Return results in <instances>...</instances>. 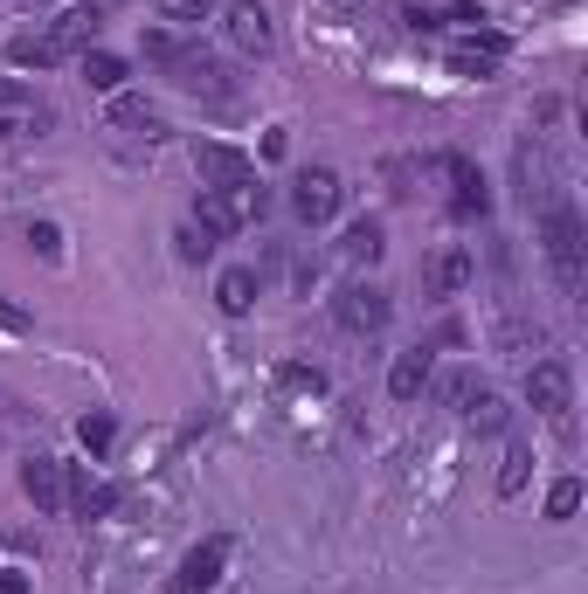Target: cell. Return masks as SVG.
<instances>
[{
	"mask_svg": "<svg viewBox=\"0 0 588 594\" xmlns=\"http://www.w3.org/2000/svg\"><path fill=\"white\" fill-rule=\"evenodd\" d=\"M541 242H547V263H554V277H560V291L568 298H581V283H588V263H581V215L575 208H547V222H541Z\"/></svg>",
	"mask_w": 588,
	"mask_h": 594,
	"instance_id": "6da1fadb",
	"label": "cell"
},
{
	"mask_svg": "<svg viewBox=\"0 0 588 594\" xmlns=\"http://www.w3.org/2000/svg\"><path fill=\"white\" fill-rule=\"evenodd\" d=\"M264 215V187L249 180V187H201V201H194V222L209 228V236L222 242V236H236V228H249Z\"/></svg>",
	"mask_w": 588,
	"mask_h": 594,
	"instance_id": "7a4b0ae2",
	"label": "cell"
},
{
	"mask_svg": "<svg viewBox=\"0 0 588 594\" xmlns=\"http://www.w3.org/2000/svg\"><path fill=\"white\" fill-rule=\"evenodd\" d=\"M167 69H173V84H181L188 97H209V105H228V97H236V76H228V63L209 56V48H194V42H181V56H173Z\"/></svg>",
	"mask_w": 588,
	"mask_h": 594,
	"instance_id": "3957f363",
	"label": "cell"
},
{
	"mask_svg": "<svg viewBox=\"0 0 588 594\" xmlns=\"http://www.w3.org/2000/svg\"><path fill=\"white\" fill-rule=\"evenodd\" d=\"M49 125H56V111H49L29 84L0 76V139H42Z\"/></svg>",
	"mask_w": 588,
	"mask_h": 594,
	"instance_id": "277c9868",
	"label": "cell"
},
{
	"mask_svg": "<svg viewBox=\"0 0 588 594\" xmlns=\"http://www.w3.org/2000/svg\"><path fill=\"white\" fill-rule=\"evenodd\" d=\"M222 42L228 48H243V56H270L277 48V29H270V14L257 8V0H222Z\"/></svg>",
	"mask_w": 588,
	"mask_h": 594,
	"instance_id": "5b68a950",
	"label": "cell"
},
{
	"mask_svg": "<svg viewBox=\"0 0 588 594\" xmlns=\"http://www.w3.org/2000/svg\"><path fill=\"white\" fill-rule=\"evenodd\" d=\"M340 201H346V187H340V173H332V166H304L298 187H291V208H298L304 228L332 222V215H340Z\"/></svg>",
	"mask_w": 588,
	"mask_h": 594,
	"instance_id": "8992f818",
	"label": "cell"
},
{
	"mask_svg": "<svg viewBox=\"0 0 588 594\" xmlns=\"http://www.w3.org/2000/svg\"><path fill=\"white\" fill-rule=\"evenodd\" d=\"M388 312H395V304H388V291H381V283H346V291L332 298V318H340V332H361V339L388 325Z\"/></svg>",
	"mask_w": 588,
	"mask_h": 594,
	"instance_id": "52a82bcc",
	"label": "cell"
},
{
	"mask_svg": "<svg viewBox=\"0 0 588 594\" xmlns=\"http://www.w3.org/2000/svg\"><path fill=\"white\" fill-rule=\"evenodd\" d=\"M575 401V374L560 367V359H533L526 367V408L533 415H568Z\"/></svg>",
	"mask_w": 588,
	"mask_h": 594,
	"instance_id": "ba28073f",
	"label": "cell"
},
{
	"mask_svg": "<svg viewBox=\"0 0 588 594\" xmlns=\"http://www.w3.org/2000/svg\"><path fill=\"white\" fill-rule=\"evenodd\" d=\"M194 166H201V187H249V180H257V160L236 152V145H222V139H201Z\"/></svg>",
	"mask_w": 588,
	"mask_h": 594,
	"instance_id": "9c48e42d",
	"label": "cell"
},
{
	"mask_svg": "<svg viewBox=\"0 0 588 594\" xmlns=\"http://www.w3.org/2000/svg\"><path fill=\"white\" fill-rule=\"evenodd\" d=\"M63 505L76 511V519H111V511H118V490H111L105 477L70 471V463H63Z\"/></svg>",
	"mask_w": 588,
	"mask_h": 594,
	"instance_id": "30bf717a",
	"label": "cell"
},
{
	"mask_svg": "<svg viewBox=\"0 0 588 594\" xmlns=\"http://www.w3.org/2000/svg\"><path fill=\"white\" fill-rule=\"evenodd\" d=\"M222 560H228V539H201V547L181 560V574H173V594H209L222 581Z\"/></svg>",
	"mask_w": 588,
	"mask_h": 594,
	"instance_id": "8fae6325",
	"label": "cell"
},
{
	"mask_svg": "<svg viewBox=\"0 0 588 594\" xmlns=\"http://www.w3.org/2000/svg\"><path fill=\"white\" fill-rule=\"evenodd\" d=\"M443 180H450L457 215H484V208H492V194H484V173L464 160V152H443Z\"/></svg>",
	"mask_w": 588,
	"mask_h": 594,
	"instance_id": "7c38bea8",
	"label": "cell"
},
{
	"mask_svg": "<svg viewBox=\"0 0 588 594\" xmlns=\"http://www.w3.org/2000/svg\"><path fill=\"white\" fill-rule=\"evenodd\" d=\"M97 35H105V14H97V8H70L56 29H49L56 56H84V48H97Z\"/></svg>",
	"mask_w": 588,
	"mask_h": 594,
	"instance_id": "4fadbf2b",
	"label": "cell"
},
{
	"mask_svg": "<svg viewBox=\"0 0 588 594\" xmlns=\"http://www.w3.org/2000/svg\"><path fill=\"white\" fill-rule=\"evenodd\" d=\"M21 490L35 498V511H63V463L56 456H29L21 463Z\"/></svg>",
	"mask_w": 588,
	"mask_h": 594,
	"instance_id": "5bb4252c",
	"label": "cell"
},
{
	"mask_svg": "<svg viewBox=\"0 0 588 594\" xmlns=\"http://www.w3.org/2000/svg\"><path fill=\"white\" fill-rule=\"evenodd\" d=\"M429 298H457V291H464V283H471V249H437V256H429Z\"/></svg>",
	"mask_w": 588,
	"mask_h": 594,
	"instance_id": "9a60e30c",
	"label": "cell"
},
{
	"mask_svg": "<svg viewBox=\"0 0 588 594\" xmlns=\"http://www.w3.org/2000/svg\"><path fill=\"white\" fill-rule=\"evenodd\" d=\"M429 374H437V359H429L423 346L402 353L395 367H388V395H395V401H423V395H429Z\"/></svg>",
	"mask_w": 588,
	"mask_h": 594,
	"instance_id": "2e32d148",
	"label": "cell"
},
{
	"mask_svg": "<svg viewBox=\"0 0 588 594\" xmlns=\"http://www.w3.org/2000/svg\"><path fill=\"white\" fill-rule=\"evenodd\" d=\"M76 69H84V84L97 90V97H118L125 90V56H111V48H84V56H76Z\"/></svg>",
	"mask_w": 588,
	"mask_h": 594,
	"instance_id": "e0dca14e",
	"label": "cell"
},
{
	"mask_svg": "<svg viewBox=\"0 0 588 594\" xmlns=\"http://www.w3.org/2000/svg\"><path fill=\"white\" fill-rule=\"evenodd\" d=\"M215 304H222L228 318H249V312H257V270H222Z\"/></svg>",
	"mask_w": 588,
	"mask_h": 594,
	"instance_id": "ac0fdd59",
	"label": "cell"
},
{
	"mask_svg": "<svg viewBox=\"0 0 588 594\" xmlns=\"http://www.w3.org/2000/svg\"><path fill=\"white\" fill-rule=\"evenodd\" d=\"M111 125H125V132H146V139H160V111L146 105V97H111Z\"/></svg>",
	"mask_w": 588,
	"mask_h": 594,
	"instance_id": "d6986e66",
	"label": "cell"
},
{
	"mask_svg": "<svg viewBox=\"0 0 588 594\" xmlns=\"http://www.w3.org/2000/svg\"><path fill=\"white\" fill-rule=\"evenodd\" d=\"M381 249H388L381 222H353V228H346V242H340V256H346V263H381Z\"/></svg>",
	"mask_w": 588,
	"mask_h": 594,
	"instance_id": "ffe728a7",
	"label": "cell"
},
{
	"mask_svg": "<svg viewBox=\"0 0 588 594\" xmlns=\"http://www.w3.org/2000/svg\"><path fill=\"white\" fill-rule=\"evenodd\" d=\"M429 387H437L443 408H457V415H464L471 395H478V374H471V367H450V374H429Z\"/></svg>",
	"mask_w": 588,
	"mask_h": 594,
	"instance_id": "44dd1931",
	"label": "cell"
},
{
	"mask_svg": "<svg viewBox=\"0 0 588 594\" xmlns=\"http://www.w3.org/2000/svg\"><path fill=\"white\" fill-rule=\"evenodd\" d=\"M464 422H471L478 435H499L505 422H513V408H505L499 395H484V387H478V395H471V408H464Z\"/></svg>",
	"mask_w": 588,
	"mask_h": 594,
	"instance_id": "7402d4cb",
	"label": "cell"
},
{
	"mask_svg": "<svg viewBox=\"0 0 588 594\" xmlns=\"http://www.w3.org/2000/svg\"><path fill=\"white\" fill-rule=\"evenodd\" d=\"M8 56H14V69H56L63 56H56V42H49V35H21L14 48H8Z\"/></svg>",
	"mask_w": 588,
	"mask_h": 594,
	"instance_id": "603a6c76",
	"label": "cell"
},
{
	"mask_svg": "<svg viewBox=\"0 0 588 594\" xmlns=\"http://www.w3.org/2000/svg\"><path fill=\"white\" fill-rule=\"evenodd\" d=\"M111 435H118V422L105 415V408H97V415H84V422H76V443H84L90 456H105V450H111Z\"/></svg>",
	"mask_w": 588,
	"mask_h": 594,
	"instance_id": "cb8c5ba5",
	"label": "cell"
},
{
	"mask_svg": "<svg viewBox=\"0 0 588 594\" xmlns=\"http://www.w3.org/2000/svg\"><path fill=\"white\" fill-rule=\"evenodd\" d=\"M499 346L513 353V359H533V353H547V332H541V325H505Z\"/></svg>",
	"mask_w": 588,
	"mask_h": 594,
	"instance_id": "d4e9b609",
	"label": "cell"
},
{
	"mask_svg": "<svg viewBox=\"0 0 588 594\" xmlns=\"http://www.w3.org/2000/svg\"><path fill=\"white\" fill-rule=\"evenodd\" d=\"M173 249H181V263H209V256H215V236H209L201 222H188L181 236H173Z\"/></svg>",
	"mask_w": 588,
	"mask_h": 594,
	"instance_id": "484cf974",
	"label": "cell"
},
{
	"mask_svg": "<svg viewBox=\"0 0 588 594\" xmlns=\"http://www.w3.org/2000/svg\"><path fill=\"white\" fill-rule=\"evenodd\" d=\"M575 511H581V477H560L547 490V519H575Z\"/></svg>",
	"mask_w": 588,
	"mask_h": 594,
	"instance_id": "4316f807",
	"label": "cell"
},
{
	"mask_svg": "<svg viewBox=\"0 0 588 594\" xmlns=\"http://www.w3.org/2000/svg\"><path fill=\"white\" fill-rule=\"evenodd\" d=\"M492 63H499V56H484V48H450V69L464 76V84H484V76H492Z\"/></svg>",
	"mask_w": 588,
	"mask_h": 594,
	"instance_id": "83f0119b",
	"label": "cell"
},
{
	"mask_svg": "<svg viewBox=\"0 0 588 594\" xmlns=\"http://www.w3.org/2000/svg\"><path fill=\"white\" fill-rule=\"evenodd\" d=\"M526 450H505V463H499V498H520V490H526Z\"/></svg>",
	"mask_w": 588,
	"mask_h": 594,
	"instance_id": "f1b7e54d",
	"label": "cell"
},
{
	"mask_svg": "<svg viewBox=\"0 0 588 594\" xmlns=\"http://www.w3.org/2000/svg\"><path fill=\"white\" fill-rule=\"evenodd\" d=\"M222 8V0H160V14L167 21H181V29H194V21H209Z\"/></svg>",
	"mask_w": 588,
	"mask_h": 594,
	"instance_id": "f546056e",
	"label": "cell"
},
{
	"mask_svg": "<svg viewBox=\"0 0 588 594\" xmlns=\"http://www.w3.org/2000/svg\"><path fill=\"white\" fill-rule=\"evenodd\" d=\"M277 380L298 387V395H319V387H325V374H319V367H304V359H285V367H277Z\"/></svg>",
	"mask_w": 588,
	"mask_h": 594,
	"instance_id": "4dcf8cb0",
	"label": "cell"
},
{
	"mask_svg": "<svg viewBox=\"0 0 588 594\" xmlns=\"http://www.w3.org/2000/svg\"><path fill=\"white\" fill-rule=\"evenodd\" d=\"M173 56H181V35H173V29H146V63H173Z\"/></svg>",
	"mask_w": 588,
	"mask_h": 594,
	"instance_id": "1f68e13d",
	"label": "cell"
},
{
	"mask_svg": "<svg viewBox=\"0 0 588 594\" xmlns=\"http://www.w3.org/2000/svg\"><path fill=\"white\" fill-rule=\"evenodd\" d=\"M29 249L56 263V256H63V228H56V222H35V228H29Z\"/></svg>",
	"mask_w": 588,
	"mask_h": 594,
	"instance_id": "d6a6232c",
	"label": "cell"
},
{
	"mask_svg": "<svg viewBox=\"0 0 588 594\" xmlns=\"http://www.w3.org/2000/svg\"><path fill=\"white\" fill-rule=\"evenodd\" d=\"M0 332H29V312H21V304H8V298H0Z\"/></svg>",
	"mask_w": 588,
	"mask_h": 594,
	"instance_id": "836d02e7",
	"label": "cell"
},
{
	"mask_svg": "<svg viewBox=\"0 0 588 594\" xmlns=\"http://www.w3.org/2000/svg\"><path fill=\"white\" fill-rule=\"evenodd\" d=\"M0 594H29V574H14V566H8V574H0Z\"/></svg>",
	"mask_w": 588,
	"mask_h": 594,
	"instance_id": "e575fe53",
	"label": "cell"
}]
</instances>
